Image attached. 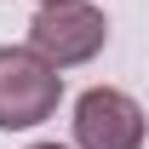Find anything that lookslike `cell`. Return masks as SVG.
Listing matches in <instances>:
<instances>
[{
  "mask_svg": "<svg viewBox=\"0 0 149 149\" xmlns=\"http://www.w3.org/2000/svg\"><path fill=\"white\" fill-rule=\"evenodd\" d=\"M103 40H109V17L92 0H46L29 17V52H40L57 74L92 63L103 52Z\"/></svg>",
  "mask_w": 149,
  "mask_h": 149,
  "instance_id": "6da1fadb",
  "label": "cell"
},
{
  "mask_svg": "<svg viewBox=\"0 0 149 149\" xmlns=\"http://www.w3.org/2000/svg\"><path fill=\"white\" fill-rule=\"evenodd\" d=\"M63 74L29 46H0V132H29L57 115Z\"/></svg>",
  "mask_w": 149,
  "mask_h": 149,
  "instance_id": "7a4b0ae2",
  "label": "cell"
},
{
  "mask_svg": "<svg viewBox=\"0 0 149 149\" xmlns=\"http://www.w3.org/2000/svg\"><path fill=\"white\" fill-rule=\"evenodd\" d=\"M143 109L138 97L115 92V86H92L74 97V143L80 149H143Z\"/></svg>",
  "mask_w": 149,
  "mask_h": 149,
  "instance_id": "3957f363",
  "label": "cell"
},
{
  "mask_svg": "<svg viewBox=\"0 0 149 149\" xmlns=\"http://www.w3.org/2000/svg\"><path fill=\"white\" fill-rule=\"evenodd\" d=\"M29 149H63V143H29Z\"/></svg>",
  "mask_w": 149,
  "mask_h": 149,
  "instance_id": "277c9868",
  "label": "cell"
},
{
  "mask_svg": "<svg viewBox=\"0 0 149 149\" xmlns=\"http://www.w3.org/2000/svg\"><path fill=\"white\" fill-rule=\"evenodd\" d=\"M35 6H46V0H35Z\"/></svg>",
  "mask_w": 149,
  "mask_h": 149,
  "instance_id": "5b68a950",
  "label": "cell"
}]
</instances>
